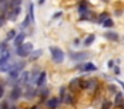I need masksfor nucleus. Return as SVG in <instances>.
I'll list each match as a JSON object with an SVG mask.
<instances>
[{
	"instance_id": "31",
	"label": "nucleus",
	"mask_w": 124,
	"mask_h": 109,
	"mask_svg": "<svg viewBox=\"0 0 124 109\" xmlns=\"http://www.w3.org/2000/svg\"><path fill=\"white\" fill-rule=\"evenodd\" d=\"M48 92H49V89L48 88H46V89L41 92V100H44V98H47V96H48Z\"/></svg>"
},
{
	"instance_id": "21",
	"label": "nucleus",
	"mask_w": 124,
	"mask_h": 109,
	"mask_svg": "<svg viewBox=\"0 0 124 109\" xmlns=\"http://www.w3.org/2000/svg\"><path fill=\"white\" fill-rule=\"evenodd\" d=\"M79 81H80V77H76V79H72L70 82V87L72 88H78L79 87Z\"/></svg>"
},
{
	"instance_id": "1",
	"label": "nucleus",
	"mask_w": 124,
	"mask_h": 109,
	"mask_svg": "<svg viewBox=\"0 0 124 109\" xmlns=\"http://www.w3.org/2000/svg\"><path fill=\"white\" fill-rule=\"evenodd\" d=\"M32 51H33V44H31V43H23L22 45L16 47V55L19 57H28Z\"/></svg>"
},
{
	"instance_id": "20",
	"label": "nucleus",
	"mask_w": 124,
	"mask_h": 109,
	"mask_svg": "<svg viewBox=\"0 0 124 109\" xmlns=\"http://www.w3.org/2000/svg\"><path fill=\"white\" fill-rule=\"evenodd\" d=\"M7 49H8V44H7V41L4 40V41L0 43V55H1L3 52H6Z\"/></svg>"
},
{
	"instance_id": "33",
	"label": "nucleus",
	"mask_w": 124,
	"mask_h": 109,
	"mask_svg": "<svg viewBox=\"0 0 124 109\" xmlns=\"http://www.w3.org/2000/svg\"><path fill=\"white\" fill-rule=\"evenodd\" d=\"M0 109H9V105H8V102H3L1 105H0Z\"/></svg>"
},
{
	"instance_id": "27",
	"label": "nucleus",
	"mask_w": 124,
	"mask_h": 109,
	"mask_svg": "<svg viewBox=\"0 0 124 109\" xmlns=\"http://www.w3.org/2000/svg\"><path fill=\"white\" fill-rule=\"evenodd\" d=\"M111 106H112V102H111V101H104V102L101 104V109H111Z\"/></svg>"
},
{
	"instance_id": "34",
	"label": "nucleus",
	"mask_w": 124,
	"mask_h": 109,
	"mask_svg": "<svg viewBox=\"0 0 124 109\" xmlns=\"http://www.w3.org/2000/svg\"><path fill=\"white\" fill-rule=\"evenodd\" d=\"M3 94H4V88L1 87V85H0V98L3 97Z\"/></svg>"
},
{
	"instance_id": "26",
	"label": "nucleus",
	"mask_w": 124,
	"mask_h": 109,
	"mask_svg": "<svg viewBox=\"0 0 124 109\" xmlns=\"http://www.w3.org/2000/svg\"><path fill=\"white\" fill-rule=\"evenodd\" d=\"M63 101H64V102L65 104H71V102H72V96H71V94H64V97H63Z\"/></svg>"
},
{
	"instance_id": "12",
	"label": "nucleus",
	"mask_w": 124,
	"mask_h": 109,
	"mask_svg": "<svg viewBox=\"0 0 124 109\" xmlns=\"http://www.w3.org/2000/svg\"><path fill=\"white\" fill-rule=\"evenodd\" d=\"M20 12H22V8H20V5H17V7H12L11 13L8 15V19H11V20H15V19H16L17 16L20 15Z\"/></svg>"
},
{
	"instance_id": "14",
	"label": "nucleus",
	"mask_w": 124,
	"mask_h": 109,
	"mask_svg": "<svg viewBox=\"0 0 124 109\" xmlns=\"http://www.w3.org/2000/svg\"><path fill=\"white\" fill-rule=\"evenodd\" d=\"M115 105L117 106V108H123V93H121V92H117V93H116Z\"/></svg>"
},
{
	"instance_id": "37",
	"label": "nucleus",
	"mask_w": 124,
	"mask_h": 109,
	"mask_svg": "<svg viewBox=\"0 0 124 109\" xmlns=\"http://www.w3.org/2000/svg\"><path fill=\"white\" fill-rule=\"evenodd\" d=\"M44 1H46V0H39V4H43Z\"/></svg>"
},
{
	"instance_id": "35",
	"label": "nucleus",
	"mask_w": 124,
	"mask_h": 109,
	"mask_svg": "<svg viewBox=\"0 0 124 109\" xmlns=\"http://www.w3.org/2000/svg\"><path fill=\"white\" fill-rule=\"evenodd\" d=\"M59 16H62V12H57V13H55V15H54V17L56 19V17H59Z\"/></svg>"
},
{
	"instance_id": "4",
	"label": "nucleus",
	"mask_w": 124,
	"mask_h": 109,
	"mask_svg": "<svg viewBox=\"0 0 124 109\" xmlns=\"http://www.w3.org/2000/svg\"><path fill=\"white\" fill-rule=\"evenodd\" d=\"M28 82H30V72L22 71L19 77H17V80H16V82H15V85L20 87V85H27Z\"/></svg>"
},
{
	"instance_id": "9",
	"label": "nucleus",
	"mask_w": 124,
	"mask_h": 109,
	"mask_svg": "<svg viewBox=\"0 0 124 109\" xmlns=\"http://www.w3.org/2000/svg\"><path fill=\"white\" fill-rule=\"evenodd\" d=\"M59 104H60V101L57 97H51L47 100V108L48 109H57L59 108Z\"/></svg>"
},
{
	"instance_id": "7",
	"label": "nucleus",
	"mask_w": 124,
	"mask_h": 109,
	"mask_svg": "<svg viewBox=\"0 0 124 109\" xmlns=\"http://www.w3.org/2000/svg\"><path fill=\"white\" fill-rule=\"evenodd\" d=\"M46 80H47V72L46 71H41L40 73H39L38 79H36V87L38 88H41L44 84H46Z\"/></svg>"
},
{
	"instance_id": "16",
	"label": "nucleus",
	"mask_w": 124,
	"mask_h": 109,
	"mask_svg": "<svg viewBox=\"0 0 124 109\" xmlns=\"http://www.w3.org/2000/svg\"><path fill=\"white\" fill-rule=\"evenodd\" d=\"M36 94V92L33 90V88L30 84H27V89H25V98H32Z\"/></svg>"
},
{
	"instance_id": "17",
	"label": "nucleus",
	"mask_w": 124,
	"mask_h": 109,
	"mask_svg": "<svg viewBox=\"0 0 124 109\" xmlns=\"http://www.w3.org/2000/svg\"><path fill=\"white\" fill-rule=\"evenodd\" d=\"M92 85V81L91 80H81L79 81V88H81V89H87V88H89Z\"/></svg>"
},
{
	"instance_id": "39",
	"label": "nucleus",
	"mask_w": 124,
	"mask_h": 109,
	"mask_svg": "<svg viewBox=\"0 0 124 109\" xmlns=\"http://www.w3.org/2000/svg\"><path fill=\"white\" fill-rule=\"evenodd\" d=\"M31 109H38V106H32V108H31Z\"/></svg>"
},
{
	"instance_id": "6",
	"label": "nucleus",
	"mask_w": 124,
	"mask_h": 109,
	"mask_svg": "<svg viewBox=\"0 0 124 109\" xmlns=\"http://www.w3.org/2000/svg\"><path fill=\"white\" fill-rule=\"evenodd\" d=\"M88 56L89 55L87 52H71L70 53V58H71V60H75V61L84 60V58H87Z\"/></svg>"
},
{
	"instance_id": "18",
	"label": "nucleus",
	"mask_w": 124,
	"mask_h": 109,
	"mask_svg": "<svg viewBox=\"0 0 124 109\" xmlns=\"http://www.w3.org/2000/svg\"><path fill=\"white\" fill-rule=\"evenodd\" d=\"M93 41H95V35H89V36L85 37V40H84L83 44L85 45V47H89V45H91Z\"/></svg>"
},
{
	"instance_id": "36",
	"label": "nucleus",
	"mask_w": 124,
	"mask_h": 109,
	"mask_svg": "<svg viewBox=\"0 0 124 109\" xmlns=\"http://www.w3.org/2000/svg\"><path fill=\"white\" fill-rule=\"evenodd\" d=\"M4 3H7V0H0V4H4Z\"/></svg>"
},
{
	"instance_id": "38",
	"label": "nucleus",
	"mask_w": 124,
	"mask_h": 109,
	"mask_svg": "<svg viewBox=\"0 0 124 109\" xmlns=\"http://www.w3.org/2000/svg\"><path fill=\"white\" fill-rule=\"evenodd\" d=\"M9 109H17V108H16V106H11Z\"/></svg>"
},
{
	"instance_id": "11",
	"label": "nucleus",
	"mask_w": 124,
	"mask_h": 109,
	"mask_svg": "<svg viewBox=\"0 0 124 109\" xmlns=\"http://www.w3.org/2000/svg\"><path fill=\"white\" fill-rule=\"evenodd\" d=\"M79 69H81L83 72H91V71H96V65L93 63H87V64H81L80 66H78Z\"/></svg>"
},
{
	"instance_id": "13",
	"label": "nucleus",
	"mask_w": 124,
	"mask_h": 109,
	"mask_svg": "<svg viewBox=\"0 0 124 109\" xmlns=\"http://www.w3.org/2000/svg\"><path fill=\"white\" fill-rule=\"evenodd\" d=\"M104 36H105V39L111 40V41H117V40H119L117 32H111V31H109V32H105Z\"/></svg>"
},
{
	"instance_id": "28",
	"label": "nucleus",
	"mask_w": 124,
	"mask_h": 109,
	"mask_svg": "<svg viewBox=\"0 0 124 109\" xmlns=\"http://www.w3.org/2000/svg\"><path fill=\"white\" fill-rule=\"evenodd\" d=\"M107 17H108V15H107L105 12H104V13H101V15L99 16V19H97V23H99V24H101L103 21H104L105 19H107Z\"/></svg>"
},
{
	"instance_id": "15",
	"label": "nucleus",
	"mask_w": 124,
	"mask_h": 109,
	"mask_svg": "<svg viewBox=\"0 0 124 109\" xmlns=\"http://www.w3.org/2000/svg\"><path fill=\"white\" fill-rule=\"evenodd\" d=\"M41 53H43V51H41V49L32 51V52H31V55L28 56V57H30V60H31V61H35V60H38V58L41 56Z\"/></svg>"
},
{
	"instance_id": "5",
	"label": "nucleus",
	"mask_w": 124,
	"mask_h": 109,
	"mask_svg": "<svg viewBox=\"0 0 124 109\" xmlns=\"http://www.w3.org/2000/svg\"><path fill=\"white\" fill-rule=\"evenodd\" d=\"M22 93H23L22 88H20V87H17V85H15V87L12 88L11 93H9V97H11V100L16 101V100H19V98L22 97Z\"/></svg>"
},
{
	"instance_id": "40",
	"label": "nucleus",
	"mask_w": 124,
	"mask_h": 109,
	"mask_svg": "<svg viewBox=\"0 0 124 109\" xmlns=\"http://www.w3.org/2000/svg\"><path fill=\"white\" fill-rule=\"evenodd\" d=\"M103 1H108V0H103Z\"/></svg>"
},
{
	"instance_id": "3",
	"label": "nucleus",
	"mask_w": 124,
	"mask_h": 109,
	"mask_svg": "<svg viewBox=\"0 0 124 109\" xmlns=\"http://www.w3.org/2000/svg\"><path fill=\"white\" fill-rule=\"evenodd\" d=\"M49 52H51V57L52 60L56 64H62L64 61V52H63L60 48L57 47H51L49 48Z\"/></svg>"
},
{
	"instance_id": "29",
	"label": "nucleus",
	"mask_w": 124,
	"mask_h": 109,
	"mask_svg": "<svg viewBox=\"0 0 124 109\" xmlns=\"http://www.w3.org/2000/svg\"><path fill=\"white\" fill-rule=\"evenodd\" d=\"M7 21V16L6 15H3V13H1V15H0V27H3L4 25V23H6Z\"/></svg>"
},
{
	"instance_id": "25",
	"label": "nucleus",
	"mask_w": 124,
	"mask_h": 109,
	"mask_svg": "<svg viewBox=\"0 0 124 109\" xmlns=\"http://www.w3.org/2000/svg\"><path fill=\"white\" fill-rule=\"evenodd\" d=\"M31 23V19H30V16H25V17H24V21H23V24H22V28L23 29H24V28H27V27H28V24H30Z\"/></svg>"
},
{
	"instance_id": "23",
	"label": "nucleus",
	"mask_w": 124,
	"mask_h": 109,
	"mask_svg": "<svg viewBox=\"0 0 124 109\" xmlns=\"http://www.w3.org/2000/svg\"><path fill=\"white\" fill-rule=\"evenodd\" d=\"M28 16H30V19H31V21H35V13H33V4L31 3L30 4V13H28Z\"/></svg>"
},
{
	"instance_id": "22",
	"label": "nucleus",
	"mask_w": 124,
	"mask_h": 109,
	"mask_svg": "<svg viewBox=\"0 0 124 109\" xmlns=\"http://www.w3.org/2000/svg\"><path fill=\"white\" fill-rule=\"evenodd\" d=\"M15 35H16V31H15V29H11V31L8 32V35H7V37H6V41L8 43L9 40H12L15 37Z\"/></svg>"
},
{
	"instance_id": "24",
	"label": "nucleus",
	"mask_w": 124,
	"mask_h": 109,
	"mask_svg": "<svg viewBox=\"0 0 124 109\" xmlns=\"http://www.w3.org/2000/svg\"><path fill=\"white\" fill-rule=\"evenodd\" d=\"M79 12H80V15H83V13L88 12V7L85 5V3H83V4L79 5Z\"/></svg>"
},
{
	"instance_id": "19",
	"label": "nucleus",
	"mask_w": 124,
	"mask_h": 109,
	"mask_svg": "<svg viewBox=\"0 0 124 109\" xmlns=\"http://www.w3.org/2000/svg\"><path fill=\"white\" fill-rule=\"evenodd\" d=\"M101 25L105 27V28H112V27H113V20H112V19H109V17H107L101 23Z\"/></svg>"
},
{
	"instance_id": "32",
	"label": "nucleus",
	"mask_w": 124,
	"mask_h": 109,
	"mask_svg": "<svg viewBox=\"0 0 124 109\" xmlns=\"http://www.w3.org/2000/svg\"><path fill=\"white\" fill-rule=\"evenodd\" d=\"M64 94H65V88H60V100L59 101H63Z\"/></svg>"
},
{
	"instance_id": "10",
	"label": "nucleus",
	"mask_w": 124,
	"mask_h": 109,
	"mask_svg": "<svg viewBox=\"0 0 124 109\" xmlns=\"http://www.w3.org/2000/svg\"><path fill=\"white\" fill-rule=\"evenodd\" d=\"M24 39H25V33L24 32H20V33H16L14 37V44L15 47H19V45H22L23 43H24Z\"/></svg>"
},
{
	"instance_id": "2",
	"label": "nucleus",
	"mask_w": 124,
	"mask_h": 109,
	"mask_svg": "<svg viewBox=\"0 0 124 109\" xmlns=\"http://www.w3.org/2000/svg\"><path fill=\"white\" fill-rule=\"evenodd\" d=\"M24 65L25 64L23 63H17V64H15L14 65V68L11 69V71L8 72V80L11 82H16V80H17V77H19V74H20V72L23 71V69H24Z\"/></svg>"
},
{
	"instance_id": "30",
	"label": "nucleus",
	"mask_w": 124,
	"mask_h": 109,
	"mask_svg": "<svg viewBox=\"0 0 124 109\" xmlns=\"http://www.w3.org/2000/svg\"><path fill=\"white\" fill-rule=\"evenodd\" d=\"M20 3H22V0H12L9 3V7H17V5H20Z\"/></svg>"
},
{
	"instance_id": "8",
	"label": "nucleus",
	"mask_w": 124,
	"mask_h": 109,
	"mask_svg": "<svg viewBox=\"0 0 124 109\" xmlns=\"http://www.w3.org/2000/svg\"><path fill=\"white\" fill-rule=\"evenodd\" d=\"M9 60H11V52L7 49L6 52H3L1 55H0V68H1L3 65H6V64H8Z\"/></svg>"
}]
</instances>
